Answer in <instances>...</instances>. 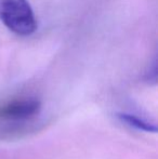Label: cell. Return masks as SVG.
Wrapping results in <instances>:
<instances>
[{"mask_svg": "<svg viewBox=\"0 0 158 159\" xmlns=\"http://www.w3.org/2000/svg\"><path fill=\"white\" fill-rule=\"evenodd\" d=\"M118 117L121 121L126 122L127 125H129L131 127H134L135 129L143 130V131L146 132L157 131V128L154 124H151V122L146 121L145 119H142V118L137 117L134 115H131V114H119Z\"/></svg>", "mask_w": 158, "mask_h": 159, "instance_id": "cell-3", "label": "cell"}, {"mask_svg": "<svg viewBox=\"0 0 158 159\" xmlns=\"http://www.w3.org/2000/svg\"><path fill=\"white\" fill-rule=\"evenodd\" d=\"M0 21L19 36H30L37 30V20L27 0H0Z\"/></svg>", "mask_w": 158, "mask_h": 159, "instance_id": "cell-1", "label": "cell"}, {"mask_svg": "<svg viewBox=\"0 0 158 159\" xmlns=\"http://www.w3.org/2000/svg\"><path fill=\"white\" fill-rule=\"evenodd\" d=\"M40 107V102L36 98L14 100L0 108V117L13 120L27 119L37 115Z\"/></svg>", "mask_w": 158, "mask_h": 159, "instance_id": "cell-2", "label": "cell"}]
</instances>
